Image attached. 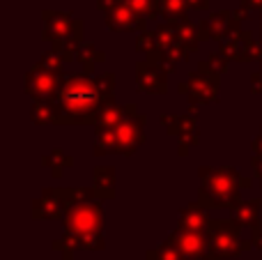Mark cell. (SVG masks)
<instances>
[{"label":"cell","mask_w":262,"mask_h":260,"mask_svg":"<svg viewBox=\"0 0 262 260\" xmlns=\"http://www.w3.org/2000/svg\"><path fill=\"white\" fill-rule=\"evenodd\" d=\"M253 166H255V175H258V178L262 180V157H260V159H255V161H253Z\"/></svg>","instance_id":"obj_23"},{"label":"cell","mask_w":262,"mask_h":260,"mask_svg":"<svg viewBox=\"0 0 262 260\" xmlns=\"http://www.w3.org/2000/svg\"><path fill=\"white\" fill-rule=\"evenodd\" d=\"M200 178L205 180V201L216 203L223 207L237 205V196H239V182L249 187L244 178L232 173L230 168H214V170H200Z\"/></svg>","instance_id":"obj_3"},{"label":"cell","mask_w":262,"mask_h":260,"mask_svg":"<svg viewBox=\"0 0 262 260\" xmlns=\"http://www.w3.org/2000/svg\"><path fill=\"white\" fill-rule=\"evenodd\" d=\"M95 180H97V189H99L104 196H111V193H113V170L101 166V168L97 170Z\"/></svg>","instance_id":"obj_18"},{"label":"cell","mask_w":262,"mask_h":260,"mask_svg":"<svg viewBox=\"0 0 262 260\" xmlns=\"http://www.w3.org/2000/svg\"><path fill=\"white\" fill-rule=\"evenodd\" d=\"M122 120H124V109L113 106V104H106L104 109L97 113V122H99V127H118Z\"/></svg>","instance_id":"obj_15"},{"label":"cell","mask_w":262,"mask_h":260,"mask_svg":"<svg viewBox=\"0 0 262 260\" xmlns=\"http://www.w3.org/2000/svg\"><path fill=\"white\" fill-rule=\"evenodd\" d=\"M184 7H186V0H161L163 16L168 18H182L184 16Z\"/></svg>","instance_id":"obj_20"},{"label":"cell","mask_w":262,"mask_h":260,"mask_svg":"<svg viewBox=\"0 0 262 260\" xmlns=\"http://www.w3.org/2000/svg\"><path fill=\"white\" fill-rule=\"evenodd\" d=\"M106 18H108V21H106L108 28H113V30H131L134 21H136V12L127 3H115Z\"/></svg>","instance_id":"obj_9"},{"label":"cell","mask_w":262,"mask_h":260,"mask_svg":"<svg viewBox=\"0 0 262 260\" xmlns=\"http://www.w3.org/2000/svg\"><path fill=\"white\" fill-rule=\"evenodd\" d=\"M143 143V127L140 120L124 118L115 127V152H134Z\"/></svg>","instance_id":"obj_7"},{"label":"cell","mask_w":262,"mask_h":260,"mask_svg":"<svg viewBox=\"0 0 262 260\" xmlns=\"http://www.w3.org/2000/svg\"><path fill=\"white\" fill-rule=\"evenodd\" d=\"M235 221L239 226H255V224H260V203L258 201L237 203V205H235Z\"/></svg>","instance_id":"obj_13"},{"label":"cell","mask_w":262,"mask_h":260,"mask_svg":"<svg viewBox=\"0 0 262 260\" xmlns=\"http://www.w3.org/2000/svg\"><path fill=\"white\" fill-rule=\"evenodd\" d=\"M209 228V251L216 260L237 258L246 249L239 240V224L237 221H212Z\"/></svg>","instance_id":"obj_4"},{"label":"cell","mask_w":262,"mask_h":260,"mask_svg":"<svg viewBox=\"0 0 262 260\" xmlns=\"http://www.w3.org/2000/svg\"><path fill=\"white\" fill-rule=\"evenodd\" d=\"M67 242L69 247L101 249V207L97 203H72L67 216Z\"/></svg>","instance_id":"obj_2"},{"label":"cell","mask_w":262,"mask_h":260,"mask_svg":"<svg viewBox=\"0 0 262 260\" xmlns=\"http://www.w3.org/2000/svg\"><path fill=\"white\" fill-rule=\"evenodd\" d=\"M58 95V109H55V113H60L58 120H62V122H72V120L88 122L90 118H95L104 92H101L97 81L85 78V74H78V76H72L62 83Z\"/></svg>","instance_id":"obj_1"},{"label":"cell","mask_w":262,"mask_h":260,"mask_svg":"<svg viewBox=\"0 0 262 260\" xmlns=\"http://www.w3.org/2000/svg\"><path fill=\"white\" fill-rule=\"evenodd\" d=\"M253 147H255V152H260V155H262V136H260L258 141L253 143Z\"/></svg>","instance_id":"obj_25"},{"label":"cell","mask_w":262,"mask_h":260,"mask_svg":"<svg viewBox=\"0 0 262 260\" xmlns=\"http://www.w3.org/2000/svg\"><path fill=\"white\" fill-rule=\"evenodd\" d=\"M246 5H251V7H258V5H262V0H244Z\"/></svg>","instance_id":"obj_26"},{"label":"cell","mask_w":262,"mask_h":260,"mask_svg":"<svg viewBox=\"0 0 262 260\" xmlns=\"http://www.w3.org/2000/svg\"><path fill=\"white\" fill-rule=\"evenodd\" d=\"M253 90H262V83H260V76L255 74V78H253Z\"/></svg>","instance_id":"obj_24"},{"label":"cell","mask_w":262,"mask_h":260,"mask_svg":"<svg viewBox=\"0 0 262 260\" xmlns=\"http://www.w3.org/2000/svg\"><path fill=\"white\" fill-rule=\"evenodd\" d=\"M170 242L182 251L186 260H200L209 251V237H205L198 230H177L170 237Z\"/></svg>","instance_id":"obj_6"},{"label":"cell","mask_w":262,"mask_h":260,"mask_svg":"<svg viewBox=\"0 0 262 260\" xmlns=\"http://www.w3.org/2000/svg\"><path fill=\"white\" fill-rule=\"evenodd\" d=\"M228 16H230V14H214V16L207 21V26H205V35L207 37H223L228 30V26H230V21H226Z\"/></svg>","instance_id":"obj_16"},{"label":"cell","mask_w":262,"mask_h":260,"mask_svg":"<svg viewBox=\"0 0 262 260\" xmlns=\"http://www.w3.org/2000/svg\"><path fill=\"white\" fill-rule=\"evenodd\" d=\"M189 90L191 95H200V99L203 101H212L214 95H216V85H214L212 78H200L198 74H193V78H191L189 83Z\"/></svg>","instance_id":"obj_14"},{"label":"cell","mask_w":262,"mask_h":260,"mask_svg":"<svg viewBox=\"0 0 262 260\" xmlns=\"http://www.w3.org/2000/svg\"><path fill=\"white\" fill-rule=\"evenodd\" d=\"M138 88L147 92H161L166 90V76L163 72L154 67H147V64H140L138 67Z\"/></svg>","instance_id":"obj_10"},{"label":"cell","mask_w":262,"mask_h":260,"mask_svg":"<svg viewBox=\"0 0 262 260\" xmlns=\"http://www.w3.org/2000/svg\"><path fill=\"white\" fill-rule=\"evenodd\" d=\"M46 37H58V39H67L69 37V30H72L74 21L64 14H46Z\"/></svg>","instance_id":"obj_12"},{"label":"cell","mask_w":262,"mask_h":260,"mask_svg":"<svg viewBox=\"0 0 262 260\" xmlns=\"http://www.w3.org/2000/svg\"><path fill=\"white\" fill-rule=\"evenodd\" d=\"M207 226H209L207 214H205L203 205H198V203H193V205L186 207L184 214H182V219H180L182 230H198V233H203Z\"/></svg>","instance_id":"obj_11"},{"label":"cell","mask_w":262,"mask_h":260,"mask_svg":"<svg viewBox=\"0 0 262 260\" xmlns=\"http://www.w3.org/2000/svg\"><path fill=\"white\" fill-rule=\"evenodd\" d=\"M26 88L35 99L44 101V99H49L51 95H58V74H55L53 69L39 64L37 69H32V72L28 74Z\"/></svg>","instance_id":"obj_5"},{"label":"cell","mask_w":262,"mask_h":260,"mask_svg":"<svg viewBox=\"0 0 262 260\" xmlns=\"http://www.w3.org/2000/svg\"><path fill=\"white\" fill-rule=\"evenodd\" d=\"M186 5H191V7H207V0H186Z\"/></svg>","instance_id":"obj_22"},{"label":"cell","mask_w":262,"mask_h":260,"mask_svg":"<svg viewBox=\"0 0 262 260\" xmlns=\"http://www.w3.org/2000/svg\"><path fill=\"white\" fill-rule=\"evenodd\" d=\"M253 244H255L258 249H262V228H258V230L253 233Z\"/></svg>","instance_id":"obj_21"},{"label":"cell","mask_w":262,"mask_h":260,"mask_svg":"<svg viewBox=\"0 0 262 260\" xmlns=\"http://www.w3.org/2000/svg\"><path fill=\"white\" fill-rule=\"evenodd\" d=\"M60 196L62 193H51V191L44 193L41 201L35 203V216H39V219H53V216L62 214V210L67 205H72V203H62Z\"/></svg>","instance_id":"obj_8"},{"label":"cell","mask_w":262,"mask_h":260,"mask_svg":"<svg viewBox=\"0 0 262 260\" xmlns=\"http://www.w3.org/2000/svg\"><path fill=\"white\" fill-rule=\"evenodd\" d=\"M149 258H154V260H184L182 251H180V249H177L172 242H166L161 249L152 251V253H149Z\"/></svg>","instance_id":"obj_19"},{"label":"cell","mask_w":262,"mask_h":260,"mask_svg":"<svg viewBox=\"0 0 262 260\" xmlns=\"http://www.w3.org/2000/svg\"><path fill=\"white\" fill-rule=\"evenodd\" d=\"M32 120L39 124H49L53 120H58V113H55V106L46 104V101H39V104L32 109Z\"/></svg>","instance_id":"obj_17"}]
</instances>
